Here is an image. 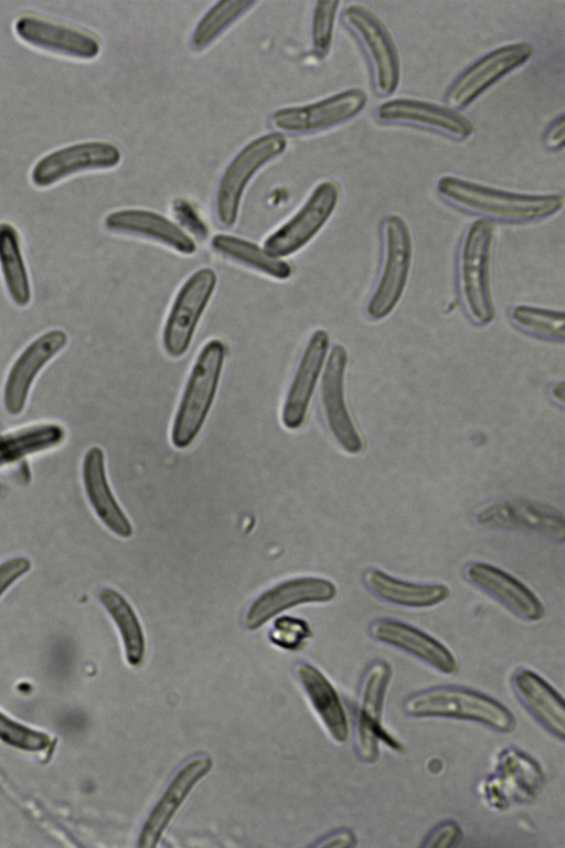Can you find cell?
Listing matches in <instances>:
<instances>
[{"label":"cell","mask_w":565,"mask_h":848,"mask_svg":"<svg viewBox=\"0 0 565 848\" xmlns=\"http://www.w3.org/2000/svg\"><path fill=\"white\" fill-rule=\"evenodd\" d=\"M391 678V666L377 660L367 667L360 685L355 745L360 759L369 763L379 760L381 742L395 751L403 750V745L382 723L383 706Z\"/></svg>","instance_id":"cell-7"},{"label":"cell","mask_w":565,"mask_h":848,"mask_svg":"<svg viewBox=\"0 0 565 848\" xmlns=\"http://www.w3.org/2000/svg\"><path fill=\"white\" fill-rule=\"evenodd\" d=\"M120 157L118 147L107 141L73 144L42 157L32 168L31 181L38 188H47L77 172L113 168Z\"/></svg>","instance_id":"cell-14"},{"label":"cell","mask_w":565,"mask_h":848,"mask_svg":"<svg viewBox=\"0 0 565 848\" xmlns=\"http://www.w3.org/2000/svg\"><path fill=\"white\" fill-rule=\"evenodd\" d=\"M215 286V272L203 267L194 272L179 289L162 332L163 348L170 357H181L189 349Z\"/></svg>","instance_id":"cell-10"},{"label":"cell","mask_w":565,"mask_h":848,"mask_svg":"<svg viewBox=\"0 0 565 848\" xmlns=\"http://www.w3.org/2000/svg\"><path fill=\"white\" fill-rule=\"evenodd\" d=\"M520 701L552 734L565 736V708L562 696L542 677L530 669L515 671L512 678Z\"/></svg>","instance_id":"cell-27"},{"label":"cell","mask_w":565,"mask_h":848,"mask_svg":"<svg viewBox=\"0 0 565 848\" xmlns=\"http://www.w3.org/2000/svg\"><path fill=\"white\" fill-rule=\"evenodd\" d=\"M478 522L500 530H514L564 541L565 519L558 509L527 499L514 498L494 502L482 509Z\"/></svg>","instance_id":"cell-16"},{"label":"cell","mask_w":565,"mask_h":848,"mask_svg":"<svg viewBox=\"0 0 565 848\" xmlns=\"http://www.w3.org/2000/svg\"><path fill=\"white\" fill-rule=\"evenodd\" d=\"M565 144V120L564 115L561 114L554 118L546 127L543 134V145L550 150H558L564 147Z\"/></svg>","instance_id":"cell-42"},{"label":"cell","mask_w":565,"mask_h":848,"mask_svg":"<svg viewBox=\"0 0 565 848\" xmlns=\"http://www.w3.org/2000/svg\"><path fill=\"white\" fill-rule=\"evenodd\" d=\"M31 569V563L26 558L17 556L9 559L0 564V596L18 579L24 575Z\"/></svg>","instance_id":"cell-40"},{"label":"cell","mask_w":565,"mask_h":848,"mask_svg":"<svg viewBox=\"0 0 565 848\" xmlns=\"http://www.w3.org/2000/svg\"><path fill=\"white\" fill-rule=\"evenodd\" d=\"M337 594L332 582L321 577L290 579L265 591L248 607L245 625L256 629L271 617L292 606L331 601Z\"/></svg>","instance_id":"cell-18"},{"label":"cell","mask_w":565,"mask_h":848,"mask_svg":"<svg viewBox=\"0 0 565 848\" xmlns=\"http://www.w3.org/2000/svg\"><path fill=\"white\" fill-rule=\"evenodd\" d=\"M468 579L511 611L529 621H539L545 610L539 597L509 573L487 563H473Z\"/></svg>","instance_id":"cell-25"},{"label":"cell","mask_w":565,"mask_h":848,"mask_svg":"<svg viewBox=\"0 0 565 848\" xmlns=\"http://www.w3.org/2000/svg\"><path fill=\"white\" fill-rule=\"evenodd\" d=\"M0 267L12 300L19 306L28 305L31 290L20 236L14 226L7 222L0 223Z\"/></svg>","instance_id":"cell-32"},{"label":"cell","mask_w":565,"mask_h":848,"mask_svg":"<svg viewBox=\"0 0 565 848\" xmlns=\"http://www.w3.org/2000/svg\"><path fill=\"white\" fill-rule=\"evenodd\" d=\"M0 740L11 746L29 752L44 751L52 744V740L46 733L15 722L1 711Z\"/></svg>","instance_id":"cell-36"},{"label":"cell","mask_w":565,"mask_h":848,"mask_svg":"<svg viewBox=\"0 0 565 848\" xmlns=\"http://www.w3.org/2000/svg\"><path fill=\"white\" fill-rule=\"evenodd\" d=\"M82 476L87 499L98 519L116 536L129 538L132 527L110 490L99 447L93 446L85 453Z\"/></svg>","instance_id":"cell-24"},{"label":"cell","mask_w":565,"mask_h":848,"mask_svg":"<svg viewBox=\"0 0 565 848\" xmlns=\"http://www.w3.org/2000/svg\"><path fill=\"white\" fill-rule=\"evenodd\" d=\"M339 1H318L312 15V43L318 57L328 55L333 35Z\"/></svg>","instance_id":"cell-37"},{"label":"cell","mask_w":565,"mask_h":848,"mask_svg":"<svg viewBox=\"0 0 565 848\" xmlns=\"http://www.w3.org/2000/svg\"><path fill=\"white\" fill-rule=\"evenodd\" d=\"M297 672L312 707L330 735L337 742L345 743L350 734L348 718L333 686L312 665L300 664Z\"/></svg>","instance_id":"cell-28"},{"label":"cell","mask_w":565,"mask_h":848,"mask_svg":"<svg viewBox=\"0 0 565 848\" xmlns=\"http://www.w3.org/2000/svg\"><path fill=\"white\" fill-rule=\"evenodd\" d=\"M379 121L428 130L454 140H465L473 132V124L459 110L439 104L413 99H390L375 109Z\"/></svg>","instance_id":"cell-13"},{"label":"cell","mask_w":565,"mask_h":848,"mask_svg":"<svg viewBox=\"0 0 565 848\" xmlns=\"http://www.w3.org/2000/svg\"><path fill=\"white\" fill-rule=\"evenodd\" d=\"M543 784L544 773L539 763L522 751L509 748L499 754L481 792L493 809L507 810L512 805L532 802Z\"/></svg>","instance_id":"cell-8"},{"label":"cell","mask_w":565,"mask_h":848,"mask_svg":"<svg viewBox=\"0 0 565 848\" xmlns=\"http://www.w3.org/2000/svg\"><path fill=\"white\" fill-rule=\"evenodd\" d=\"M105 226L114 232L149 237L183 254L190 255L196 251L194 241L180 226L152 211H114L106 216Z\"/></svg>","instance_id":"cell-26"},{"label":"cell","mask_w":565,"mask_h":848,"mask_svg":"<svg viewBox=\"0 0 565 848\" xmlns=\"http://www.w3.org/2000/svg\"><path fill=\"white\" fill-rule=\"evenodd\" d=\"M355 845L356 842L354 835L348 830H341L332 834L330 837L324 839L323 842L319 844V846L323 847H353Z\"/></svg>","instance_id":"cell-43"},{"label":"cell","mask_w":565,"mask_h":848,"mask_svg":"<svg viewBox=\"0 0 565 848\" xmlns=\"http://www.w3.org/2000/svg\"><path fill=\"white\" fill-rule=\"evenodd\" d=\"M273 640L285 648H297L310 635L307 624L300 619L281 617L276 622Z\"/></svg>","instance_id":"cell-38"},{"label":"cell","mask_w":565,"mask_h":848,"mask_svg":"<svg viewBox=\"0 0 565 848\" xmlns=\"http://www.w3.org/2000/svg\"><path fill=\"white\" fill-rule=\"evenodd\" d=\"M14 31L29 45L67 57L92 60L100 52L94 34L34 15L20 17Z\"/></svg>","instance_id":"cell-19"},{"label":"cell","mask_w":565,"mask_h":848,"mask_svg":"<svg viewBox=\"0 0 565 848\" xmlns=\"http://www.w3.org/2000/svg\"><path fill=\"white\" fill-rule=\"evenodd\" d=\"M64 430L57 424H38L0 436V467L29 454L58 445Z\"/></svg>","instance_id":"cell-33"},{"label":"cell","mask_w":565,"mask_h":848,"mask_svg":"<svg viewBox=\"0 0 565 848\" xmlns=\"http://www.w3.org/2000/svg\"><path fill=\"white\" fill-rule=\"evenodd\" d=\"M553 396L559 401L561 403H564V396H565V385L564 382H558L552 391Z\"/></svg>","instance_id":"cell-44"},{"label":"cell","mask_w":565,"mask_h":848,"mask_svg":"<svg viewBox=\"0 0 565 848\" xmlns=\"http://www.w3.org/2000/svg\"><path fill=\"white\" fill-rule=\"evenodd\" d=\"M462 837V830L457 823L444 822L427 835L422 846L434 848L457 847Z\"/></svg>","instance_id":"cell-39"},{"label":"cell","mask_w":565,"mask_h":848,"mask_svg":"<svg viewBox=\"0 0 565 848\" xmlns=\"http://www.w3.org/2000/svg\"><path fill=\"white\" fill-rule=\"evenodd\" d=\"M371 634L379 642L399 648L440 672L450 675L458 669V662L447 647L411 625L381 619L372 625Z\"/></svg>","instance_id":"cell-23"},{"label":"cell","mask_w":565,"mask_h":848,"mask_svg":"<svg viewBox=\"0 0 565 848\" xmlns=\"http://www.w3.org/2000/svg\"><path fill=\"white\" fill-rule=\"evenodd\" d=\"M339 194L337 183H319L302 208L266 239L264 250L278 258L299 251L326 224L337 206Z\"/></svg>","instance_id":"cell-12"},{"label":"cell","mask_w":565,"mask_h":848,"mask_svg":"<svg viewBox=\"0 0 565 848\" xmlns=\"http://www.w3.org/2000/svg\"><path fill=\"white\" fill-rule=\"evenodd\" d=\"M494 227L490 220L478 219L466 230L457 256L458 289L467 315L479 325L495 316L490 289V258Z\"/></svg>","instance_id":"cell-2"},{"label":"cell","mask_w":565,"mask_h":848,"mask_svg":"<svg viewBox=\"0 0 565 848\" xmlns=\"http://www.w3.org/2000/svg\"><path fill=\"white\" fill-rule=\"evenodd\" d=\"M382 268L375 288L367 301L366 312L372 319H383L399 301L409 275L413 243L406 221L387 215L381 224Z\"/></svg>","instance_id":"cell-6"},{"label":"cell","mask_w":565,"mask_h":848,"mask_svg":"<svg viewBox=\"0 0 565 848\" xmlns=\"http://www.w3.org/2000/svg\"><path fill=\"white\" fill-rule=\"evenodd\" d=\"M99 601L115 622L129 665L138 667L145 656V636L138 617L127 600L116 590L104 587Z\"/></svg>","instance_id":"cell-30"},{"label":"cell","mask_w":565,"mask_h":848,"mask_svg":"<svg viewBox=\"0 0 565 848\" xmlns=\"http://www.w3.org/2000/svg\"><path fill=\"white\" fill-rule=\"evenodd\" d=\"M365 580L369 589L380 598L408 607H429L449 596L445 585L404 582L379 570L370 571Z\"/></svg>","instance_id":"cell-29"},{"label":"cell","mask_w":565,"mask_h":848,"mask_svg":"<svg viewBox=\"0 0 565 848\" xmlns=\"http://www.w3.org/2000/svg\"><path fill=\"white\" fill-rule=\"evenodd\" d=\"M225 353V344L212 339L198 354L172 423L175 448L188 447L201 431L216 394Z\"/></svg>","instance_id":"cell-4"},{"label":"cell","mask_w":565,"mask_h":848,"mask_svg":"<svg viewBox=\"0 0 565 848\" xmlns=\"http://www.w3.org/2000/svg\"><path fill=\"white\" fill-rule=\"evenodd\" d=\"M211 767V759L200 756L188 762L178 771L142 826L138 838V847L152 848L158 844L174 813L193 786Z\"/></svg>","instance_id":"cell-22"},{"label":"cell","mask_w":565,"mask_h":848,"mask_svg":"<svg viewBox=\"0 0 565 848\" xmlns=\"http://www.w3.org/2000/svg\"><path fill=\"white\" fill-rule=\"evenodd\" d=\"M533 54L526 42L500 46L469 65L448 86L445 102L448 107L461 109L501 77L524 64Z\"/></svg>","instance_id":"cell-11"},{"label":"cell","mask_w":565,"mask_h":848,"mask_svg":"<svg viewBox=\"0 0 565 848\" xmlns=\"http://www.w3.org/2000/svg\"><path fill=\"white\" fill-rule=\"evenodd\" d=\"M329 344L330 337L324 329H317L311 335L282 404L281 422L285 427L296 430L305 422Z\"/></svg>","instance_id":"cell-20"},{"label":"cell","mask_w":565,"mask_h":848,"mask_svg":"<svg viewBox=\"0 0 565 848\" xmlns=\"http://www.w3.org/2000/svg\"><path fill=\"white\" fill-rule=\"evenodd\" d=\"M404 712L416 718H452L479 722L500 732L516 725L513 713L494 699L475 690L443 686L419 691L404 702Z\"/></svg>","instance_id":"cell-3"},{"label":"cell","mask_w":565,"mask_h":848,"mask_svg":"<svg viewBox=\"0 0 565 848\" xmlns=\"http://www.w3.org/2000/svg\"><path fill=\"white\" fill-rule=\"evenodd\" d=\"M437 193L461 211L509 223L540 221L554 215L564 205V197L559 193H519L454 176H444L437 181Z\"/></svg>","instance_id":"cell-1"},{"label":"cell","mask_w":565,"mask_h":848,"mask_svg":"<svg viewBox=\"0 0 565 848\" xmlns=\"http://www.w3.org/2000/svg\"><path fill=\"white\" fill-rule=\"evenodd\" d=\"M287 146L285 136L270 132L245 146L226 168L216 193V214L225 226H232L238 213L243 191L253 174L280 155Z\"/></svg>","instance_id":"cell-9"},{"label":"cell","mask_w":565,"mask_h":848,"mask_svg":"<svg viewBox=\"0 0 565 848\" xmlns=\"http://www.w3.org/2000/svg\"><path fill=\"white\" fill-rule=\"evenodd\" d=\"M348 351L334 344L329 353L321 380V402L333 437L348 453L363 449L362 437L354 425L344 399V374Z\"/></svg>","instance_id":"cell-17"},{"label":"cell","mask_w":565,"mask_h":848,"mask_svg":"<svg viewBox=\"0 0 565 848\" xmlns=\"http://www.w3.org/2000/svg\"><path fill=\"white\" fill-rule=\"evenodd\" d=\"M255 4L252 0H230L215 3L198 23L192 42L202 49Z\"/></svg>","instance_id":"cell-35"},{"label":"cell","mask_w":565,"mask_h":848,"mask_svg":"<svg viewBox=\"0 0 565 848\" xmlns=\"http://www.w3.org/2000/svg\"><path fill=\"white\" fill-rule=\"evenodd\" d=\"M341 19L364 54L374 93L392 95L399 84L401 63L391 33L379 17L360 4L347 7Z\"/></svg>","instance_id":"cell-5"},{"label":"cell","mask_w":565,"mask_h":848,"mask_svg":"<svg viewBox=\"0 0 565 848\" xmlns=\"http://www.w3.org/2000/svg\"><path fill=\"white\" fill-rule=\"evenodd\" d=\"M177 216L196 235L204 237L207 233V229L203 221L198 215L192 205L184 201L178 200L173 204Z\"/></svg>","instance_id":"cell-41"},{"label":"cell","mask_w":565,"mask_h":848,"mask_svg":"<svg viewBox=\"0 0 565 848\" xmlns=\"http://www.w3.org/2000/svg\"><path fill=\"white\" fill-rule=\"evenodd\" d=\"M512 320L527 333L546 340L563 341L565 315L563 311L519 305L512 309Z\"/></svg>","instance_id":"cell-34"},{"label":"cell","mask_w":565,"mask_h":848,"mask_svg":"<svg viewBox=\"0 0 565 848\" xmlns=\"http://www.w3.org/2000/svg\"><path fill=\"white\" fill-rule=\"evenodd\" d=\"M62 330H51L33 340L15 359L3 390V404L8 413L20 414L30 388L40 370L66 344Z\"/></svg>","instance_id":"cell-21"},{"label":"cell","mask_w":565,"mask_h":848,"mask_svg":"<svg viewBox=\"0 0 565 848\" xmlns=\"http://www.w3.org/2000/svg\"><path fill=\"white\" fill-rule=\"evenodd\" d=\"M211 244L218 253L273 278L287 279L292 274V267L288 262L270 255L264 248L244 239L217 234L213 236Z\"/></svg>","instance_id":"cell-31"},{"label":"cell","mask_w":565,"mask_h":848,"mask_svg":"<svg viewBox=\"0 0 565 848\" xmlns=\"http://www.w3.org/2000/svg\"><path fill=\"white\" fill-rule=\"evenodd\" d=\"M366 102L363 89L350 88L316 103L278 109L271 120L284 131L312 132L348 121L365 107Z\"/></svg>","instance_id":"cell-15"}]
</instances>
